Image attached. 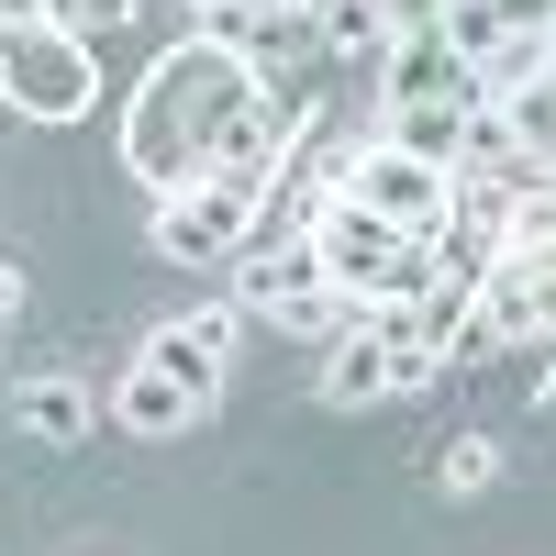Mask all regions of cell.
<instances>
[{
	"label": "cell",
	"instance_id": "obj_7",
	"mask_svg": "<svg viewBox=\"0 0 556 556\" xmlns=\"http://www.w3.org/2000/svg\"><path fill=\"white\" fill-rule=\"evenodd\" d=\"M235 334H245V312H235V301L178 312V323H156V334H146V367H167V379L212 412V401H223V356H235Z\"/></svg>",
	"mask_w": 556,
	"mask_h": 556
},
{
	"label": "cell",
	"instance_id": "obj_3",
	"mask_svg": "<svg viewBox=\"0 0 556 556\" xmlns=\"http://www.w3.org/2000/svg\"><path fill=\"white\" fill-rule=\"evenodd\" d=\"M235 312H267V323H290V334H345V290H334V267L312 256V235L245 245L235 256Z\"/></svg>",
	"mask_w": 556,
	"mask_h": 556
},
{
	"label": "cell",
	"instance_id": "obj_10",
	"mask_svg": "<svg viewBox=\"0 0 556 556\" xmlns=\"http://www.w3.org/2000/svg\"><path fill=\"white\" fill-rule=\"evenodd\" d=\"M401 379H390V345L379 334H334V356H323V401L334 412H367V401H390Z\"/></svg>",
	"mask_w": 556,
	"mask_h": 556
},
{
	"label": "cell",
	"instance_id": "obj_8",
	"mask_svg": "<svg viewBox=\"0 0 556 556\" xmlns=\"http://www.w3.org/2000/svg\"><path fill=\"white\" fill-rule=\"evenodd\" d=\"M112 424H123V434H178V424H201V401L178 390L167 367L134 356V367H123V390H112Z\"/></svg>",
	"mask_w": 556,
	"mask_h": 556
},
{
	"label": "cell",
	"instance_id": "obj_1",
	"mask_svg": "<svg viewBox=\"0 0 556 556\" xmlns=\"http://www.w3.org/2000/svg\"><path fill=\"white\" fill-rule=\"evenodd\" d=\"M256 101V67L245 56H223V45H167L156 56V78L134 89V112H123V167L146 178V190L167 201V190H190V178L212 167V146H223V123H235Z\"/></svg>",
	"mask_w": 556,
	"mask_h": 556
},
{
	"label": "cell",
	"instance_id": "obj_21",
	"mask_svg": "<svg viewBox=\"0 0 556 556\" xmlns=\"http://www.w3.org/2000/svg\"><path fill=\"white\" fill-rule=\"evenodd\" d=\"M290 12H312V0H290Z\"/></svg>",
	"mask_w": 556,
	"mask_h": 556
},
{
	"label": "cell",
	"instance_id": "obj_17",
	"mask_svg": "<svg viewBox=\"0 0 556 556\" xmlns=\"http://www.w3.org/2000/svg\"><path fill=\"white\" fill-rule=\"evenodd\" d=\"M490 12L513 23V34H545V23H556V0H490Z\"/></svg>",
	"mask_w": 556,
	"mask_h": 556
},
{
	"label": "cell",
	"instance_id": "obj_15",
	"mask_svg": "<svg viewBox=\"0 0 556 556\" xmlns=\"http://www.w3.org/2000/svg\"><path fill=\"white\" fill-rule=\"evenodd\" d=\"M434 34H445L456 56H468V67H490V56H501V34H513V23H501L490 0H445V12H434Z\"/></svg>",
	"mask_w": 556,
	"mask_h": 556
},
{
	"label": "cell",
	"instance_id": "obj_11",
	"mask_svg": "<svg viewBox=\"0 0 556 556\" xmlns=\"http://www.w3.org/2000/svg\"><path fill=\"white\" fill-rule=\"evenodd\" d=\"M12 424H23L34 445H89V390H78V379H23V390H12Z\"/></svg>",
	"mask_w": 556,
	"mask_h": 556
},
{
	"label": "cell",
	"instance_id": "obj_6",
	"mask_svg": "<svg viewBox=\"0 0 556 556\" xmlns=\"http://www.w3.org/2000/svg\"><path fill=\"white\" fill-rule=\"evenodd\" d=\"M379 101H456V112H490V89H479V67L424 23V34H390V45H379Z\"/></svg>",
	"mask_w": 556,
	"mask_h": 556
},
{
	"label": "cell",
	"instance_id": "obj_5",
	"mask_svg": "<svg viewBox=\"0 0 556 556\" xmlns=\"http://www.w3.org/2000/svg\"><path fill=\"white\" fill-rule=\"evenodd\" d=\"M101 67H89V45H67L56 23H0V101L23 123H78Z\"/></svg>",
	"mask_w": 556,
	"mask_h": 556
},
{
	"label": "cell",
	"instance_id": "obj_9",
	"mask_svg": "<svg viewBox=\"0 0 556 556\" xmlns=\"http://www.w3.org/2000/svg\"><path fill=\"white\" fill-rule=\"evenodd\" d=\"M379 146L456 167V146H468V112H456V101H379Z\"/></svg>",
	"mask_w": 556,
	"mask_h": 556
},
{
	"label": "cell",
	"instance_id": "obj_18",
	"mask_svg": "<svg viewBox=\"0 0 556 556\" xmlns=\"http://www.w3.org/2000/svg\"><path fill=\"white\" fill-rule=\"evenodd\" d=\"M379 12H390V34H424V23L445 12V0H379Z\"/></svg>",
	"mask_w": 556,
	"mask_h": 556
},
{
	"label": "cell",
	"instance_id": "obj_2",
	"mask_svg": "<svg viewBox=\"0 0 556 556\" xmlns=\"http://www.w3.org/2000/svg\"><path fill=\"white\" fill-rule=\"evenodd\" d=\"M445 356L456 367H468V356H534V379H545V367H556V245L501 235L479 256V301H468V323H456Z\"/></svg>",
	"mask_w": 556,
	"mask_h": 556
},
{
	"label": "cell",
	"instance_id": "obj_4",
	"mask_svg": "<svg viewBox=\"0 0 556 556\" xmlns=\"http://www.w3.org/2000/svg\"><path fill=\"white\" fill-rule=\"evenodd\" d=\"M334 190L345 201H367L379 223H401V235H424V245H445V223H456V167H434V156H401V146H367L334 167Z\"/></svg>",
	"mask_w": 556,
	"mask_h": 556
},
{
	"label": "cell",
	"instance_id": "obj_16",
	"mask_svg": "<svg viewBox=\"0 0 556 556\" xmlns=\"http://www.w3.org/2000/svg\"><path fill=\"white\" fill-rule=\"evenodd\" d=\"M434 468H445V490H490V468H501V456H490L479 434H456V445L434 456Z\"/></svg>",
	"mask_w": 556,
	"mask_h": 556
},
{
	"label": "cell",
	"instance_id": "obj_14",
	"mask_svg": "<svg viewBox=\"0 0 556 556\" xmlns=\"http://www.w3.org/2000/svg\"><path fill=\"white\" fill-rule=\"evenodd\" d=\"M34 23H56L67 45H89V56H101V45L134 23V0H34Z\"/></svg>",
	"mask_w": 556,
	"mask_h": 556
},
{
	"label": "cell",
	"instance_id": "obj_19",
	"mask_svg": "<svg viewBox=\"0 0 556 556\" xmlns=\"http://www.w3.org/2000/svg\"><path fill=\"white\" fill-rule=\"evenodd\" d=\"M0 312H12V256H0Z\"/></svg>",
	"mask_w": 556,
	"mask_h": 556
},
{
	"label": "cell",
	"instance_id": "obj_20",
	"mask_svg": "<svg viewBox=\"0 0 556 556\" xmlns=\"http://www.w3.org/2000/svg\"><path fill=\"white\" fill-rule=\"evenodd\" d=\"M190 12H223V0H190Z\"/></svg>",
	"mask_w": 556,
	"mask_h": 556
},
{
	"label": "cell",
	"instance_id": "obj_12",
	"mask_svg": "<svg viewBox=\"0 0 556 556\" xmlns=\"http://www.w3.org/2000/svg\"><path fill=\"white\" fill-rule=\"evenodd\" d=\"M490 112H501V134H513V146H523V156L556 178V78H523V89H501Z\"/></svg>",
	"mask_w": 556,
	"mask_h": 556
},
{
	"label": "cell",
	"instance_id": "obj_22",
	"mask_svg": "<svg viewBox=\"0 0 556 556\" xmlns=\"http://www.w3.org/2000/svg\"><path fill=\"white\" fill-rule=\"evenodd\" d=\"M545 34H556V23H545Z\"/></svg>",
	"mask_w": 556,
	"mask_h": 556
},
{
	"label": "cell",
	"instance_id": "obj_13",
	"mask_svg": "<svg viewBox=\"0 0 556 556\" xmlns=\"http://www.w3.org/2000/svg\"><path fill=\"white\" fill-rule=\"evenodd\" d=\"M312 34H323V56H379L390 12H379V0H312Z\"/></svg>",
	"mask_w": 556,
	"mask_h": 556
}]
</instances>
